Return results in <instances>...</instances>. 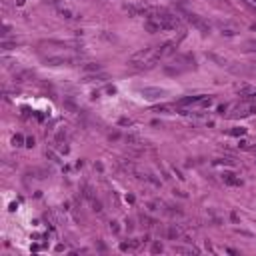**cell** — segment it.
<instances>
[{
    "label": "cell",
    "instance_id": "obj_21",
    "mask_svg": "<svg viewBox=\"0 0 256 256\" xmlns=\"http://www.w3.org/2000/svg\"><path fill=\"white\" fill-rule=\"evenodd\" d=\"M8 32H10V26H8V24H4V28H2V36H6Z\"/></svg>",
    "mask_w": 256,
    "mask_h": 256
},
{
    "label": "cell",
    "instance_id": "obj_7",
    "mask_svg": "<svg viewBox=\"0 0 256 256\" xmlns=\"http://www.w3.org/2000/svg\"><path fill=\"white\" fill-rule=\"evenodd\" d=\"M218 28H220V32H222L224 36H234V34H238V26H234V24H230V22H218Z\"/></svg>",
    "mask_w": 256,
    "mask_h": 256
},
{
    "label": "cell",
    "instance_id": "obj_23",
    "mask_svg": "<svg viewBox=\"0 0 256 256\" xmlns=\"http://www.w3.org/2000/svg\"><path fill=\"white\" fill-rule=\"evenodd\" d=\"M218 112L224 114V112H226V104H220V106H218Z\"/></svg>",
    "mask_w": 256,
    "mask_h": 256
},
{
    "label": "cell",
    "instance_id": "obj_25",
    "mask_svg": "<svg viewBox=\"0 0 256 256\" xmlns=\"http://www.w3.org/2000/svg\"><path fill=\"white\" fill-rule=\"evenodd\" d=\"M248 102H256V92H254V94H250V96H248Z\"/></svg>",
    "mask_w": 256,
    "mask_h": 256
},
{
    "label": "cell",
    "instance_id": "obj_11",
    "mask_svg": "<svg viewBox=\"0 0 256 256\" xmlns=\"http://www.w3.org/2000/svg\"><path fill=\"white\" fill-rule=\"evenodd\" d=\"M222 180H224L226 184H230V186H240V184H242L238 178H234L232 172H224V174H222Z\"/></svg>",
    "mask_w": 256,
    "mask_h": 256
},
{
    "label": "cell",
    "instance_id": "obj_26",
    "mask_svg": "<svg viewBox=\"0 0 256 256\" xmlns=\"http://www.w3.org/2000/svg\"><path fill=\"white\" fill-rule=\"evenodd\" d=\"M16 4H18V6H22V4H24V0H16Z\"/></svg>",
    "mask_w": 256,
    "mask_h": 256
},
{
    "label": "cell",
    "instance_id": "obj_2",
    "mask_svg": "<svg viewBox=\"0 0 256 256\" xmlns=\"http://www.w3.org/2000/svg\"><path fill=\"white\" fill-rule=\"evenodd\" d=\"M186 20L196 28V30H200V32H204V34H208L210 32V24L202 18V16H198V14H192V12H188L186 14Z\"/></svg>",
    "mask_w": 256,
    "mask_h": 256
},
{
    "label": "cell",
    "instance_id": "obj_10",
    "mask_svg": "<svg viewBox=\"0 0 256 256\" xmlns=\"http://www.w3.org/2000/svg\"><path fill=\"white\" fill-rule=\"evenodd\" d=\"M58 14H60L62 18H66V20H76V18H80V14H76V12L70 10V8H60Z\"/></svg>",
    "mask_w": 256,
    "mask_h": 256
},
{
    "label": "cell",
    "instance_id": "obj_4",
    "mask_svg": "<svg viewBox=\"0 0 256 256\" xmlns=\"http://www.w3.org/2000/svg\"><path fill=\"white\" fill-rule=\"evenodd\" d=\"M254 112V104L252 102H242L234 108V112L230 114V118H244V116H250Z\"/></svg>",
    "mask_w": 256,
    "mask_h": 256
},
{
    "label": "cell",
    "instance_id": "obj_22",
    "mask_svg": "<svg viewBox=\"0 0 256 256\" xmlns=\"http://www.w3.org/2000/svg\"><path fill=\"white\" fill-rule=\"evenodd\" d=\"M26 146H30V148L34 146V138H32V136H30V138H26Z\"/></svg>",
    "mask_w": 256,
    "mask_h": 256
},
{
    "label": "cell",
    "instance_id": "obj_19",
    "mask_svg": "<svg viewBox=\"0 0 256 256\" xmlns=\"http://www.w3.org/2000/svg\"><path fill=\"white\" fill-rule=\"evenodd\" d=\"M110 230H112V232L116 234V232L120 230V228H118V222H114V220H112V222H110Z\"/></svg>",
    "mask_w": 256,
    "mask_h": 256
},
{
    "label": "cell",
    "instance_id": "obj_12",
    "mask_svg": "<svg viewBox=\"0 0 256 256\" xmlns=\"http://www.w3.org/2000/svg\"><path fill=\"white\" fill-rule=\"evenodd\" d=\"M180 236H182V230H180L178 226H172V228L168 230V238H170V240H176V238H180Z\"/></svg>",
    "mask_w": 256,
    "mask_h": 256
},
{
    "label": "cell",
    "instance_id": "obj_8",
    "mask_svg": "<svg viewBox=\"0 0 256 256\" xmlns=\"http://www.w3.org/2000/svg\"><path fill=\"white\" fill-rule=\"evenodd\" d=\"M82 68H84V72H86V74H96V72H102V64H98V62H88V64H84Z\"/></svg>",
    "mask_w": 256,
    "mask_h": 256
},
{
    "label": "cell",
    "instance_id": "obj_13",
    "mask_svg": "<svg viewBox=\"0 0 256 256\" xmlns=\"http://www.w3.org/2000/svg\"><path fill=\"white\" fill-rule=\"evenodd\" d=\"M22 142H24V138H22V134H16V136L12 138V144H14V146H22Z\"/></svg>",
    "mask_w": 256,
    "mask_h": 256
},
{
    "label": "cell",
    "instance_id": "obj_5",
    "mask_svg": "<svg viewBox=\"0 0 256 256\" xmlns=\"http://www.w3.org/2000/svg\"><path fill=\"white\" fill-rule=\"evenodd\" d=\"M74 60L72 58H68V56H48V58H44V64H48V66H66V64H72Z\"/></svg>",
    "mask_w": 256,
    "mask_h": 256
},
{
    "label": "cell",
    "instance_id": "obj_6",
    "mask_svg": "<svg viewBox=\"0 0 256 256\" xmlns=\"http://www.w3.org/2000/svg\"><path fill=\"white\" fill-rule=\"evenodd\" d=\"M176 52V42H164L162 46H158V58H168Z\"/></svg>",
    "mask_w": 256,
    "mask_h": 256
},
{
    "label": "cell",
    "instance_id": "obj_17",
    "mask_svg": "<svg viewBox=\"0 0 256 256\" xmlns=\"http://www.w3.org/2000/svg\"><path fill=\"white\" fill-rule=\"evenodd\" d=\"M244 46H246V50H256V40H248Z\"/></svg>",
    "mask_w": 256,
    "mask_h": 256
},
{
    "label": "cell",
    "instance_id": "obj_15",
    "mask_svg": "<svg viewBox=\"0 0 256 256\" xmlns=\"http://www.w3.org/2000/svg\"><path fill=\"white\" fill-rule=\"evenodd\" d=\"M64 106H66L68 110H72V112H76V110H78V108H76V104H72L70 100H64Z\"/></svg>",
    "mask_w": 256,
    "mask_h": 256
},
{
    "label": "cell",
    "instance_id": "obj_24",
    "mask_svg": "<svg viewBox=\"0 0 256 256\" xmlns=\"http://www.w3.org/2000/svg\"><path fill=\"white\" fill-rule=\"evenodd\" d=\"M120 124H122V126H130V120H128V118H122Z\"/></svg>",
    "mask_w": 256,
    "mask_h": 256
},
{
    "label": "cell",
    "instance_id": "obj_18",
    "mask_svg": "<svg viewBox=\"0 0 256 256\" xmlns=\"http://www.w3.org/2000/svg\"><path fill=\"white\" fill-rule=\"evenodd\" d=\"M210 58H212V60H216V62H218V64H222V66L226 64V60H222V58H218L216 54H210Z\"/></svg>",
    "mask_w": 256,
    "mask_h": 256
},
{
    "label": "cell",
    "instance_id": "obj_14",
    "mask_svg": "<svg viewBox=\"0 0 256 256\" xmlns=\"http://www.w3.org/2000/svg\"><path fill=\"white\" fill-rule=\"evenodd\" d=\"M90 202H92V208H94V210H96V212H102V204H100V202H98V200H96V198H92V200H90Z\"/></svg>",
    "mask_w": 256,
    "mask_h": 256
},
{
    "label": "cell",
    "instance_id": "obj_20",
    "mask_svg": "<svg viewBox=\"0 0 256 256\" xmlns=\"http://www.w3.org/2000/svg\"><path fill=\"white\" fill-rule=\"evenodd\" d=\"M152 252H154V254H156V252H162V244H154V246H152Z\"/></svg>",
    "mask_w": 256,
    "mask_h": 256
},
{
    "label": "cell",
    "instance_id": "obj_1",
    "mask_svg": "<svg viewBox=\"0 0 256 256\" xmlns=\"http://www.w3.org/2000/svg\"><path fill=\"white\" fill-rule=\"evenodd\" d=\"M158 60H160L158 58V46H148V48L138 50L136 54H132L130 60H128V66H132V68H152Z\"/></svg>",
    "mask_w": 256,
    "mask_h": 256
},
{
    "label": "cell",
    "instance_id": "obj_3",
    "mask_svg": "<svg viewBox=\"0 0 256 256\" xmlns=\"http://www.w3.org/2000/svg\"><path fill=\"white\" fill-rule=\"evenodd\" d=\"M140 96L146 98V100H160L162 96H166V90L164 88H150V86H146V88H140Z\"/></svg>",
    "mask_w": 256,
    "mask_h": 256
},
{
    "label": "cell",
    "instance_id": "obj_9",
    "mask_svg": "<svg viewBox=\"0 0 256 256\" xmlns=\"http://www.w3.org/2000/svg\"><path fill=\"white\" fill-rule=\"evenodd\" d=\"M144 30H146V32H160L162 28H160V24H158L154 18H148V20L144 22Z\"/></svg>",
    "mask_w": 256,
    "mask_h": 256
},
{
    "label": "cell",
    "instance_id": "obj_16",
    "mask_svg": "<svg viewBox=\"0 0 256 256\" xmlns=\"http://www.w3.org/2000/svg\"><path fill=\"white\" fill-rule=\"evenodd\" d=\"M244 132H246V128H234V130H232L230 134H232V136H242Z\"/></svg>",
    "mask_w": 256,
    "mask_h": 256
}]
</instances>
